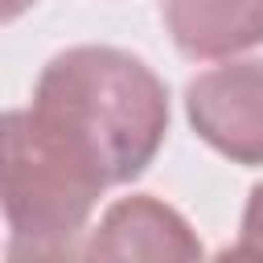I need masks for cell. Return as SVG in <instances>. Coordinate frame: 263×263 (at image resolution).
I'll return each mask as SVG.
<instances>
[{"label": "cell", "instance_id": "6da1fadb", "mask_svg": "<svg viewBox=\"0 0 263 263\" xmlns=\"http://www.w3.org/2000/svg\"><path fill=\"white\" fill-rule=\"evenodd\" d=\"M29 115L107 189H119L164 148L168 86L127 49L70 45L41 66Z\"/></svg>", "mask_w": 263, "mask_h": 263}, {"label": "cell", "instance_id": "7a4b0ae2", "mask_svg": "<svg viewBox=\"0 0 263 263\" xmlns=\"http://www.w3.org/2000/svg\"><path fill=\"white\" fill-rule=\"evenodd\" d=\"M107 185L74 160L33 115L12 107L4 115V222L8 259L33 255H82L78 238L90 234V218Z\"/></svg>", "mask_w": 263, "mask_h": 263}, {"label": "cell", "instance_id": "3957f363", "mask_svg": "<svg viewBox=\"0 0 263 263\" xmlns=\"http://www.w3.org/2000/svg\"><path fill=\"white\" fill-rule=\"evenodd\" d=\"M185 119L230 164L263 168V58H226L189 78Z\"/></svg>", "mask_w": 263, "mask_h": 263}, {"label": "cell", "instance_id": "277c9868", "mask_svg": "<svg viewBox=\"0 0 263 263\" xmlns=\"http://www.w3.org/2000/svg\"><path fill=\"white\" fill-rule=\"evenodd\" d=\"M86 259H201V238L181 210L152 193H127L103 210L82 242Z\"/></svg>", "mask_w": 263, "mask_h": 263}, {"label": "cell", "instance_id": "5b68a950", "mask_svg": "<svg viewBox=\"0 0 263 263\" xmlns=\"http://www.w3.org/2000/svg\"><path fill=\"white\" fill-rule=\"evenodd\" d=\"M160 25L181 58L226 62L263 45V0H160Z\"/></svg>", "mask_w": 263, "mask_h": 263}, {"label": "cell", "instance_id": "8992f818", "mask_svg": "<svg viewBox=\"0 0 263 263\" xmlns=\"http://www.w3.org/2000/svg\"><path fill=\"white\" fill-rule=\"evenodd\" d=\"M226 255H263V185L251 189L242 205V222H238V242Z\"/></svg>", "mask_w": 263, "mask_h": 263}, {"label": "cell", "instance_id": "52a82bcc", "mask_svg": "<svg viewBox=\"0 0 263 263\" xmlns=\"http://www.w3.org/2000/svg\"><path fill=\"white\" fill-rule=\"evenodd\" d=\"M33 4H37V0H4V25H12V21H16L21 12H29Z\"/></svg>", "mask_w": 263, "mask_h": 263}]
</instances>
